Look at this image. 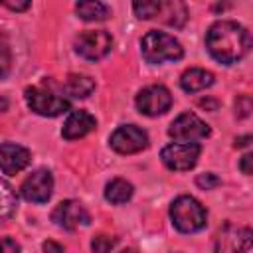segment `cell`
<instances>
[{
	"mask_svg": "<svg viewBox=\"0 0 253 253\" xmlns=\"http://www.w3.org/2000/svg\"><path fill=\"white\" fill-rule=\"evenodd\" d=\"M206 47L215 61L231 65L249 51L251 34L233 20H219L210 26L206 34Z\"/></svg>",
	"mask_w": 253,
	"mask_h": 253,
	"instance_id": "cell-1",
	"label": "cell"
},
{
	"mask_svg": "<svg viewBox=\"0 0 253 253\" xmlns=\"http://www.w3.org/2000/svg\"><path fill=\"white\" fill-rule=\"evenodd\" d=\"M172 225L182 233H196L206 227L208 210L194 196H178L170 206Z\"/></svg>",
	"mask_w": 253,
	"mask_h": 253,
	"instance_id": "cell-2",
	"label": "cell"
},
{
	"mask_svg": "<svg viewBox=\"0 0 253 253\" xmlns=\"http://www.w3.org/2000/svg\"><path fill=\"white\" fill-rule=\"evenodd\" d=\"M140 49H142V57L146 63L158 65L164 61H178L184 55L182 43L164 32H148L142 40H140Z\"/></svg>",
	"mask_w": 253,
	"mask_h": 253,
	"instance_id": "cell-3",
	"label": "cell"
},
{
	"mask_svg": "<svg viewBox=\"0 0 253 253\" xmlns=\"http://www.w3.org/2000/svg\"><path fill=\"white\" fill-rule=\"evenodd\" d=\"M111 47H113V36L105 30H85L75 40V51L89 61L103 59L111 51Z\"/></svg>",
	"mask_w": 253,
	"mask_h": 253,
	"instance_id": "cell-4",
	"label": "cell"
},
{
	"mask_svg": "<svg viewBox=\"0 0 253 253\" xmlns=\"http://www.w3.org/2000/svg\"><path fill=\"white\" fill-rule=\"evenodd\" d=\"M200 152H202V146L198 142H174V144H168L162 148L160 158L166 168L184 172V170H190L196 166Z\"/></svg>",
	"mask_w": 253,
	"mask_h": 253,
	"instance_id": "cell-5",
	"label": "cell"
},
{
	"mask_svg": "<svg viewBox=\"0 0 253 253\" xmlns=\"http://www.w3.org/2000/svg\"><path fill=\"white\" fill-rule=\"evenodd\" d=\"M26 103L34 113H38L42 117H59L71 109L67 99L53 95V93L40 89V87H28L26 89Z\"/></svg>",
	"mask_w": 253,
	"mask_h": 253,
	"instance_id": "cell-6",
	"label": "cell"
},
{
	"mask_svg": "<svg viewBox=\"0 0 253 253\" xmlns=\"http://www.w3.org/2000/svg\"><path fill=\"white\" fill-rule=\"evenodd\" d=\"M168 134L176 140V142H198L206 136H210V126L194 113H182L178 115L170 128Z\"/></svg>",
	"mask_w": 253,
	"mask_h": 253,
	"instance_id": "cell-7",
	"label": "cell"
},
{
	"mask_svg": "<svg viewBox=\"0 0 253 253\" xmlns=\"http://www.w3.org/2000/svg\"><path fill=\"white\" fill-rule=\"evenodd\" d=\"M253 233L249 227L227 223L215 235V253H251Z\"/></svg>",
	"mask_w": 253,
	"mask_h": 253,
	"instance_id": "cell-8",
	"label": "cell"
},
{
	"mask_svg": "<svg viewBox=\"0 0 253 253\" xmlns=\"http://www.w3.org/2000/svg\"><path fill=\"white\" fill-rule=\"evenodd\" d=\"M172 107V95L164 85H148L136 95V109L146 117L164 115Z\"/></svg>",
	"mask_w": 253,
	"mask_h": 253,
	"instance_id": "cell-9",
	"label": "cell"
},
{
	"mask_svg": "<svg viewBox=\"0 0 253 253\" xmlns=\"http://www.w3.org/2000/svg\"><path fill=\"white\" fill-rule=\"evenodd\" d=\"M109 142L119 154H136L148 146V134L136 125H123L111 134Z\"/></svg>",
	"mask_w": 253,
	"mask_h": 253,
	"instance_id": "cell-10",
	"label": "cell"
},
{
	"mask_svg": "<svg viewBox=\"0 0 253 253\" xmlns=\"http://www.w3.org/2000/svg\"><path fill=\"white\" fill-rule=\"evenodd\" d=\"M22 196L34 204H45L53 194V176L45 168H38L22 182Z\"/></svg>",
	"mask_w": 253,
	"mask_h": 253,
	"instance_id": "cell-11",
	"label": "cell"
},
{
	"mask_svg": "<svg viewBox=\"0 0 253 253\" xmlns=\"http://www.w3.org/2000/svg\"><path fill=\"white\" fill-rule=\"evenodd\" d=\"M51 221H55V225H59L63 229H77V227L89 225L91 215L79 202L65 200V202L57 204L55 210L51 211Z\"/></svg>",
	"mask_w": 253,
	"mask_h": 253,
	"instance_id": "cell-12",
	"label": "cell"
},
{
	"mask_svg": "<svg viewBox=\"0 0 253 253\" xmlns=\"http://www.w3.org/2000/svg\"><path fill=\"white\" fill-rule=\"evenodd\" d=\"M32 160V154L26 146L14 144V142H2L0 144V168L4 174L14 176L22 172Z\"/></svg>",
	"mask_w": 253,
	"mask_h": 253,
	"instance_id": "cell-13",
	"label": "cell"
},
{
	"mask_svg": "<svg viewBox=\"0 0 253 253\" xmlns=\"http://www.w3.org/2000/svg\"><path fill=\"white\" fill-rule=\"evenodd\" d=\"M97 126V121L91 113L87 111H73L67 121L63 123V128H61V136L65 140H77V138H83L85 134H89L91 130H95Z\"/></svg>",
	"mask_w": 253,
	"mask_h": 253,
	"instance_id": "cell-14",
	"label": "cell"
},
{
	"mask_svg": "<svg viewBox=\"0 0 253 253\" xmlns=\"http://www.w3.org/2000/svg\"><path fill=\"white\" fill-rule=\"evenodd\" d=\"M213 73L211 71H206V69H200V67H192V69H186L180 77V87L186 91V93H196V91H204L208 87L213 85Z\"/></svg>",
	"mask_w": 253,
	"mask_h": 253,
	"instance_id": "cell-15",
	"label": "cell"
},
{
	"mask_svg": "<svg viewBox=\"0 0 253 253\" xmlns=\"http://www.w3.org/2000/svg\"><path fill=\"white\" fill-rule=\"evenodd\" d=\"M134 194V188L130 182L123 180V178H115L111 180L107 186H105V198L107 202L115 204V206H121V204H126Z\"/></svg>",
	"mask_w": 253,
	"mask_h": 253,
	"instance_id": "cell-16",
	"label": "cell"
},
{
	"mask_svg": "<svg viewBox=\"0 0 253 253\" xmlns=\"http://www.w3.org/2000/svg\"><path fill=\"white\" fill-rule=\"evenodd\" d=\"M63 91H65L67 95H71V97L85 99V97H89V95L95 91V81H93L89 75H75V73H71V75L65 79Z\"/></svg>",
	"mask_w": 253,
	"mask_h": 253,
	"instance_id": "cell-17",
	"label": "cell"
},
{
	"mask_svg": "<svg viewBox=\"0 0 253 253\" xmlns=\"http://www.w3.org/2000/svg\"><path fill=\"white\" fill-rule=\"evenodd\" d=\"M16 206H18V196L14 188L10 186V182L0 178V223L8 221L16 213Z\"/></svg>",
	"mask_w": 253,
	"mask_h": 253,
	"instance_id": "cell-18",
	"label": "cell"
},
{
	"mask_svg": "<svg viewBox=\"0 0 253 253\" xmlns=\"http://www.w3.org/2000/svg\"><path fill=\"white\" fill-rule=\"evenodd\" d=\"M75 12L81 20H87V22H99V20H107L111 16V8L103 2H77L75 4Z\"/></svg>",
	"mask_w": 253,
	"mask_h": 253,
	"instance_id": "cell-19",
	"label": "cell"
},
{
	"mask_svg": "<svg viewBox=\"0 0 253 253\" xmlns=\"http://www.w3.org/2000/svg\"><path fill=\"white\" fill-rule=\"evenodd\" d=\"M162 8V2L160 0H142V2H134L132 4V10L138 18L142 20H150V18H156L158 12Z\"/></svg>",
	"mask_w": 253,
	"mask_h": 253,
	"instance_id": "cell-20",
	"label": "cell"
},
{
	"mask_svg": "<svg viewBox=\"0 0 253 253\" xmlns=\"http://www.w3.org/2000/svg\"><path fill=\"white\" fill-rule=\"evenodd\" d=\"M12 69V49L6 38H0V79H4Z\"/></svg>",
	"mask_w": 253,
	"mask_h": 253,
	"instance_id": "cell-21",
	"label": "cell"
},
{
	"mask_svg": "<svg viewBox=\"0 0 253 253\" xmlns=\"http://www.w3.org/2000/svg\"><path fill=\"white\" fill-rule=\"evenodd\" d=\"M115 245H117V237H113V235H105V233L95 235L93 241H91V249H93V253H109Z\"/></svg>",
	"mask_w": 253,
	"mask_h": 253,
	"instance_id": "cell-22",
	"label": "cell"
},
{
	"mask_svg": "<svg viewBox=\"0 0 253 253\" xmlns=\"http://www.w3.org/2000/svg\"><path fill=\"white\" fill-rule=\"evenodd\" d=\"M196 184H198L202 190H213V188H217V186L221 184V180H219L213 172H206V174H200V176L196 178Z\"/></svg>",
	"mask_w": 253,
	"mask_h": 253,
	"instance_id": "cell-23",
	"label": "cell"
},
{
	"mask_svg": "<svg viewBox=\"0 0 253 253\" xmlns=\"http://www.w3.org/2000/svg\"><path fill=\"white\" fill-rule=\"evenodd\" d=\"M0 253H22V247L12 237H0Z\"/></svg>",
	"mask_w": 253,
	"mask_h": 253,
	"instance_id": "cell-24",
	"label": "cell"
},
{
	"mask_svg": "<svg viewBox=\"0 0 253 253\" xmlns=\"http://www.w3.org/2000/svg\"><path fill=\"white\" fill-rule=\"evenodd\" d=\"M251 160H253L251 152H247V154L241 158V164H239V168H241V172H243L245 176H251Z\"/></svg>",
	"mask_w": 253,
	"mask_h": 253,
	"instance_id": "cell-25",
	"label": "cell"
},
{
	"mask_svg": "<svg viewBox=\"0 0 253 253\" xmlns=\"http://www.w3.org/2000/svg\"><path fill=\"white\" fill-rule=\"evenodd\" d=\"M2 6L10 8V10H16V12H22V10H28L32 6V2H2Z\"/></svg>",
	"mask_w": 253,
	"mask_h": 253,
	"instance_id": "cell-26",
	"label": "cell"
},
{
	"mask_svg": "<svg viewBox=\"0 0 253 253\" xmlns=\"http://www.w3.org/2000/svg\"><path fill=\"white\" fill-rule=\"evenodd\" d=\"M43 251L45 253H63V247L59 243H55V241H45L43 243Z\"/></svg>",
	"mask_w": 253,
	"mask_h": 253,
	"instance_id": "cell-27",
	"label": "cell"
},
{
	"mask_svg": "<svg viewBox=\"0 0 253 253\" xmlns=\"http://www.w3.org/2000/svg\"><path fill=\"white\" fill-rule=\"evenodd\" d=\"M249 140H251V136H249V134H247V136H239V138H235V146H237V148L247 146V144H249Z\"/></svg>",
	"mask_w": 253,
	"mask_h": 253,
	"instance_id": "cell-28",
	"label": "cell"
},
{
	"mask_svg": "<svg viewBox=\"0 0 253 253\" xmlns=\"http://www.w3.org/2000/svg\"><path fill=\"white\" fill-rule=\"evenodd\" d=\"M121 253H138L136 249H125V251H121Z\"/></svg>",
	"mask_w": 253,
	"mask_h": 253,
	"instance_id": "cell-29",
	"label": "cell"
},
{
	"mask_svg": "<svg viewBox=\"0 0 253 253\" xmlns=\"http://www.w3.org/2000/svg\"><path fill=\"white\" fill-rule=\"evenodd\" d=\"M176 253H178V251H176Z\"/></svg>",
	"mask_w": 253,
	"mask_h": 253,
	"instance_id": "cell-30",
	"label": "cell"
}]
</instances>
